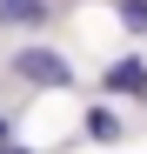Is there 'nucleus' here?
Segmentation results:
<instances>
[{
	"label": "nucleus",
	"instance_id": "f257e3e1",
	"mask_svg": "<svg viewBox=\"0 0 147 154\" xmlns=\"http://www.w3.org/2000/svg\"><path fill=\"white\" fill-rule=\"evenodd\" d=\"M14 74H20L27 87H74V60H60L54 47H40V40H27V47L14 54Z\"/></svg>",
	"mask_w": 147,
	"mask_h": 154
},
{
	"label": "nucleus",
	"instance_id": "f03ea898",
	"mask_svg": "<svg viewBox=\"0 0 147 154\" xmlns=\"http://www.w3.org/2000/svg\"><path fill=\"white\" fill-rule=\"evenodd\" d=\"M100 87L107 94H127V100H147V60H114Z\"/></svg>",
	"mask_w": 147,
	"mask_h": 154
},
{
	"label": "nucleus",
	"instance_id": "7ed1b4c3",
	"mask_svg": "<svg viewBox=\"0 0 147 154\" xmlns=\"http://www.w3.org/2000/svg\"><path fill=\"white\" fill-rule=\"evenodd\" d=\"M47 0H0V20H7V27H47Z\"/></svg>",
	"mask_w": 147,
	"mask_h": 154
},
{
	"label": "nucleus",
	"instance_id": "20e7f679",
	"mask_svg": "<svg viewBox=\"0 0 147 154\" xmlns=\"http://www.w3.org/2000/svg\"><path fill=\"white\" fill-rule=\"evenodd\" d=\"M87 134H94V141H120V121H114V107H94V114H87Z\"/></svg>",
	"mask_w": 147,
	"mask_h": 154
},
{
	"label": "nucleus",
	"instance_id": "39448f33",
	"mask_svg": "<svg viewBox=\"0 0 147 154\" xmlns=\"http://www.w3.org/2000/svg\"><path fill=\"white\" fill-rule=\"evenodd\" d=\"M120 20H127L134 34H147V0H120Z\"/></svg>",
	"mask_w": 147,
	"mask_h": 154
},
{
	"label": "nucleus",
	"instance_id": "423d86ee",
	"mask_svg": "<svg viewBox=\"0 0 147 154\" xmlns=\"http://www.w3.org/2000/svg\"><path fill=\"white\" fill-rule=\"evenodd\" d=\"M0 147H7V121H0Z\"/></svg>",
	"mask_w": 147,
	"mask_h": 154
},
{
	"label": "nucleus",
	"instance_id": "0eeeda50",
	"mask_svg": "<svg viewBox=\"0 0 147 154\" xmlns=\"http://www.w3.org/2000/svg\"><path fill=\"white\" fill-rule=\"evenodd\" d=\"M0 154H27V147H0Z\"/></svg>",
	"mask_w": 147,
	"mask_h": 154
}]
</instances>
